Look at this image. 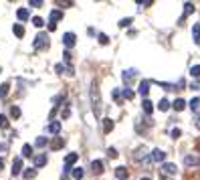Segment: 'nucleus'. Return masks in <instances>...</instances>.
<instances>
[{
  "label": "nucleus",
  "instance_id": "c03bdc74",
  "mask_svg": "<svg viewBox=\"0 0 200 180\" xmlns=\"http://www.w3.org/2000/svg\"><path fill=\"white\" fill-rule=\"evenodd\" d=\"M32 8H39V6H42V2H37V0H32V2H28Z\"/></svg>",
  "mask_w": 200,
  "mask_h": 180
},
{
  "label": "nucleus",
  "instance_id": "6ab92c4d",
  "mask_svg": "<svg viewBox=\"0 0 200 180\" xmlns=\"http://www.w3.org/2000/svg\"><path fill=\"white\" fill-rule=\"evenodd\" d=\"M63 18V10H51V22L57 24V20Z\"/></svg>",
  "mask_w": 200,
  "mask_h": 180
},
{
  "label": "nucleus",
  "instance_id": "f3484780",
  "mask_svg": "<svg viewBox=\"0 0 200 180\" xmlns=\"http://www.w3.org/2000/svg\"><path fill=\"white\" fill-rule=\"evenodd\" d=\"M172 108L176 109V111H182V109L186 108V101L182 99V97H178V99H176V101H174V103H172Z\"/></svg>",
  "mask_w": 200,
  "mask_h": 180
},
{
  "label": "nucleus",
  "instance_id": "c9c22d12",
  "mask_svg": "<svg viewBox=\"0 0 200 180\" xmlns=\"http://www.w3.org/2000/svg\"><path fill=\"white\" fill-rule=\"evenodd\" d=\"M190 73H192V77H200V65H194L190 69Z\"/></svg>",
  "mask_w": 200,
  "mask_h": 180
},
{
  "label": "nucleus",
  "instance_id": "473e14b6",
  "mask_svg": "<svg viewBox=\"0 0 200 180\" xmlns=\"http://www.w3.org/2000/svg\"><path fill=\"white\" fill-rule=\"evenodd\" d=\"M32 24H35V27H39V28H41L42 24H45V20H42L41 16H35V18H32Z\"/></svg>",
  "mask_w": 200,
  "mask_h": 180
},
{
  "label": "nucleus",
  "instance_id": "09e8293b",
  "mask_svg": "<svg viewBox=\"0 0 200 180\" xmlns=\"http://www.w3.org/2000/svg\"><path fill=\"white\" fill-rule=\"evenodd\" d=\"M2 166H4V160H2V158H0V170H2Z\"/></svg>",
  "mask_w": 200,
  "mask_h": 180
},
{
  "label": "nucleus",
  "instance_id": "9d476101",
  "mask_svg": "<svg viewBox=\"0 0 200 180\" xmlns=\"http://www.w3.org/2000/svg\"><path fill=\"white\" fill-rule=\"evenodd\" d=\"M166 158V154L162 152V150H152L150 156H148V160H154V162H162Z\"/></svg>",
  "mask_w": 200,
  "mask_h": 180
},
{
  "label": "nucleus",
  "instance_id": "f03ea898",
  "mask_svg": "<svg viewBox=\"0 0 200 180\" xmlns=\"http://www.w3.org/2000/svg\"><path fill=\"white\" fill-rule=\"evenodd\" d=\"M138 75H139V71H138V69H125V71L121 73V79H123V83L129 87V85L134 83L135 79H138Z\"/></svg>",
  "mask_w": 200,
  "mask_h": 180
},
{
  "label": "nucleus",
  "instance_id": "bb28decb",
  "mask_svg": "<svg viewBox=\"0 0 200 180\" xmlns=\"http://www.w3.org/2000/svg\"><path fill=\"white\" fill-rule=\"evenodd\" d=\"M16 16H18L20 20H27L28 18V10L27 8H18V10H16Z\"/></svg>",
  "mask_w": 200,
  "mask_h": 180
},
{
  "label": "nucleus",
  "instance_id": "4468645a",
  "mask_svg": "<svg viewBox=\"0 0 200 180\" xmlns=\"http://www.w3.org/2000/svg\"><path fill=\"white\" fill-rule=\"evenodd\" d=\"M45 164H46V154H39V156H35V168H42Z\"/></svg>",
  "mask_w": 200,
  "mask_h": 180
},
{
  "label": "nucleus",
  "instance_id": "f8f14e48",
  "mask_svg": "<svg viewBox=\"0 0 200 180\" xmlns=\"http://www.w3.org/2000/svg\"><path fill=\"white\" fill-rule=\"evenodd\" d=\"M142 108H144V113H146V115H152V113H154V103H152L150 99H144V101H142Z\"/></svg>",
  "mask_w": 200,
  "mask_h": 180
},
{
  "label": "nucleus",
  "instance_id": "f257e3e1",
  "mask_svg": "<svg viewBox=\"0 0 200 180\" xmlns=\"http://www.w3.org/2000/svg\"><path fill=\"white\" fill-rule=\"evenodd\" d=\"M89 95H91V108H93V113H95L97 118H101V95H99L97 81H93V83H91V91H89Z\"/></svg>",
  "mask_w": 200,
  "mask_h": 180
},
{
  "label": "nucleus",
  "instance_id": "a18cd8bd",
  "mask_svg": "<svg viewBox=\"0 0 200 180\" xmlns=\"http://www.w3.org/2000/svg\"><path fill=\"white\" fill-rule=\"evenodd\" d=\"M63 57H65V61H67V63L71 61V53H69V51H65V53H63Z\"/></svg>",
  "mask_w": 200,
  "mask_h": 180
},
{
  "label": "nucleus",
  "instance_id": "1a4fd4ad",
  "mask_svg": "<svg viewBox=\"0 0 200 180\" xmlns=\"http://www.w3.org/2000/svg\"><path fill=\"white\" fill-rule=\"evenodd\" d=\"M178 172V168H176V164H172V162H168V164H162V174H170V176H172V174H176Z\"/></svg>",
  "mask_w": 200,
  "mask_h": 180
},
{
  "label": "nucleus",
  "instance_id": "aec40b11",
  "mask_svg": "<svg viewBox=\"0 0 200 180\" xmlns=\"http://www.w3.org/2000/svg\"><path fill=\"white\" fill-rule=\"evenodd\" d=\"M194 12V4L192 2H184V14H182V18H186L188 14H192Z\"/></svg>",
  "mask_w": 200,
  "mask_h": 180
},
{
  "label": "nucleus",
  "instance_id": "49530a36",
  "mask_svg": "<svg viewBox=\"0 0 200 180\" xmlns=\"http://www.w3.org/2000/svg\"><path fill=\"white\" fill-rule=\"evenodd\" d=\"M190 89H194V91H196V89H200V85L196 83V81H194V83H192V85H190Z\"/></svg>",
  "mask_w": 200,
  "mask_h": 180
},
{
  "label": "nucleus",
  "instance_id": "72a5a7b5",
  "mask_svg": "<svg viewBox=\"0 0 200 180\" xmlns=\"http://www.w3.org/2000/svg\"><path fill=\"white\" fill-rule=\"evenodd\" d=\"M71 113V103H65V109H63V119H67Z\"/></svg>",
  "mask_w": 200,
  "mask_h": 180
},
{
  "label": "nucleus",
  "instance_id": "79ce46f5",
  "mask_svg": "<svg viewBox=\"0 0 200 180\" xmlns=\"http://www.w3.org/2000/svg\"><path fill=\"white\" fill-rule=\"evenodd\" d=\"M57 6H61V8H67V6H73V2H57Z\"/></svg>",
  "mask_w": 200,
  "mask_h": 180
},
{
  "label": "nucleus",
  "instance_id": "5701e85b",
  "mask_svg": "<svg viewBox=\"0 0 200 180\" xmlns=\"http://www.w3.org/2000/svg\"><path fill=\"white\" fill-rule=\"evenodd\" d=\"M49 132H51V134H59V132H61V123H59V122H51Z\"/></svg>",
  "mask_w": 200,
  "mask_h": 180
},
{
  "label": "nucleus",
  "instance_id": "ea45409f",
  "mask_svg": "<svg viewBox=\"0 0 200 180\" xmlns=\"http://www.w3.org/2000/svg\"><path fill=\"white\" fill-rule=\"evenodd\" d=\"M0 128H8V119H6V115H0Z\"/></svg>",
  "mask_w": 200,
  "mask_h": 180
},
{
  "label": "nucleus",
  "instance_id": "e433bc0d",
  "mask_svg": "<svg viewBox=\"0 0 200 180\" xmlns=\"http://www.w3.org/2000/svg\"><path fill=\"white\" fill-rule=\"evenodd\" d=\"M99 42H101V45H109V37L101 32V35H99Z\"/></svg>",
  "mask_w": 200,
  "mask_h": 180
},
{
  "label": "nucleus",
  "instance_id": "4c0bfd02",
  "mask_svg": "<svg viewBox=\"0 0 200 180\" xmlns=\"http://www.w3.org/2000/svg\"><path fill=\"white\" fill-rule=\"evenodd\" d=\"M10 115H12V118H20V109L16 108V105H14V108H10Z\"/></svg>",
  "mask_w": 200,
  "mask_h": 180
},
{
  "label": "nucleus",
  "instance_id": "a878e982",
  "mask_svg": "<svg viewBox=\"0 0 200 180\" xmlns=\"http://www.w3.org/2000/svg\"><path fill=\"white\" fill-rule=\"evenodd\" d=\"M8 91H10V83H2V85H0V97H6Z\"/></svg>",
  "mask_w": 200,
  "mask_h": 180
},
{
  "label": "nucleus",
  "instance_id": "423d86ee",
  "mask_svg": "<svg viewBox=\"0 0 200 180\" xmlns=\"http://www.w3.org/2000/svg\"><path fill=\"white\" fill-rule=\"evenodd\" d=\"M77 160H79V154H75V152H71L69 156L65 158V174L69 172V170H71V166H73V164H75V162H77Z\"/></svg>",
  "mask_w": 200,
  "mask_h": 180
},
{
  "label": "nucleus",
  "instance_id": "c756f323",
  "mask_svg": "<svg viewBox=\"0 0 200 180\" xmlns=\"http://www.w3.org/2000/svg\"><path fill=\"white\" fill-rule=\"evenodd\" d=\"M131 97H134V91H131L129 87H125L121 91V99H131Z\"/></svg>",
  "mask_w": 200,
  "mask_h": 180
},
{
  "label": "nucleus",
  "instance_id": "8fccbe9b",
  "mask_svg": "<svg viewBox=\"0 0 200 180\" xmlns=\"http://www.w3.org/2000/svg\"><path fill=\"white\" fill-rule=\"evenodd\" d=\"M142 180H150V178H142Z\"/></svg>",
  "mask_w": 200,
  "mask_h": 180
},
{
  "label": "nucleus",
  "instance_id": "cd10ccee",
  "mask_svg": "<svg viewBox=\"0 0 200 180\" xmlns=\"http://www.w3.org/2000/svg\"><path fill=\"white\" fill-rule=\"evenodd\" d=\"M22 156H24V158H31V156H32V146H28V144L22 146Z\"/></svg>",
  "mask_w": 200,
  "mask_h": 180
},
{
  "label": "nucleus",
  "instance_id": "58836bf2",
  "mask_svg": "<svg viewBox=\"0 0 200 180\" xmlns=\"http://www.w3.org/2000/svg\"><path fill=\"white\" fill-rule=\"evenodd\" d=\"M105 152H107V156H109V158H115V156H117V150H115V148H107Z\"/></svg>",
  "mask_w": 200,
  "mask_h": 180
},
{
  "label": "nucleus",
  "instance_id": "7c9ffc66",
  "mask_svg": "<svg viewBox=\"0 0 200 180\" xmlns=\"http://www.w3.org/2000/svg\"><path fill=\"white\" fill-rule=\"evenodd\" d=\"M83 174H85V170H83V168H73V178H75V180H79L81 176H83Z\"/></svg>",
  "mask_w": 200,
  "mask_h": 180
},
{
  "label": "nucleus",
  "instance_id": "2eb2a0df",
  "mask_svg": "<svg viewBox=\"0 0 200 180\" xmlns=\"http://www.w3.org/2000/svg\"><path fill=\"white\" fill-rule=\"evenodd\" d=\"M150 85H152V83H150V81H148V79H144L142 83H139V93H142L144 97H146L148 93H150Z\"/></svg>",
  "mask_w": 200,
  "mask_h": 180
},
{
  "label": "nucleus",
  "instance_id": "39448f33",
  "mask_svg": "<svg viewBox=\"0 0 200 180\" xmlns=\"http://www.w3.org/2000/svg\"><path fill=\"white\" fill-rule=\"evenodd\" d=\"M182 162H184V166H200V156L188 154V156H182Z\"/></svg>",
  "mask_w": 200,
  "mask_h": 180
},
{
  "label": "nucleus",
  "instance_id": "9b49d317",
  "mask_svg": "<svg viewBox=\"0 0 200 180\" xmlns=\"http://www.w3.org/2000/svg\"><path fill=\"white\" fill-rule=\"evenodd\" d=\"M101 130H103L105 134H109V132L113 130V119H109V118H103V122H101Z\"/></svg>",
  "mask_w": 200,
  "mask_h": 180
},
{
  "label": "nucleus",
  "instance_id": "a19ab883",
  "mask_svg": "<svg viewBox=\"0 0 200 180\" xmlns=\"http://www.w3.org/2000/svg\"><path fill=\"white\" fill-rule=\"evenodd\" d=\"M131 24V18H121L120 20V27H129Z\"/></svg>",
  "mask_w": 200,
  "mask_h": 180
},
{
  "label": "nucleus",
  "instance_id": "412c9836",
  "mask_svg": "<svg viewBox=\"0 0 200 180\" xmlns=\"http://www.w3.org/2000/svg\"><path fill=\"white\" fill-rule=\"evenodd\" d=\"M12 32H14L18 38H22L24 37V27L22 24H14V27H12Z\"/></svg>",
  "mask_w": 200,
  "mask_h": 180
},
{
  "label": "nucleus",
  "instance_id": "de8ad7c7",
  "mask_svg": "<svg viewBox=\"0 0 200 180\" xmlns=\"http://www.w3.org/2000/svg\"><path fill=\"white\" fill-rule=\"evenodd\" d=\"M196 128L200 130V118H196Z\"/></svg>",
  "mask_w": 200,
  "mask_h": 180
},
{
  "label": "nucleus",
  "instance_id": "393cba45",
  "mask_svg": "<svg viewBox=\"0 0 200 180\" xmlns=\"http://www.w3.org/2000/svg\"><path fill=\"white\" fill-rule=\"evenodd\" d=\"M170 108H172V103H170L168 99H162V101H160V105H158V109H160V111H168Z\"/></svg>",
  "mask_w": 200,
  "mask_h": 180
},
{
  "label": "nucleus",
  "instance_id": "c85d7f7f",
  "mask_svg": "<svg viewBox=\"0 0 200 180\" xmlns=\"http://www.w3.org/2000/svg\"><path fill=\"white\" fill-rule=\"evenodd\" d=\"M190 109H192V111H198L200 109V97H194V99L190 101Z\"/></svg>",
  "mask_w": 200,
  "mask_h": 180
},
{
  "label": "nucleus",
  "instance_id": "ddd939ff",
  "mask_svg": "<svg viewBox=\"0 0 200 180\" xmlns=\"http://www.w3.org/2000/svg\"><path fill=\"white\" fill-rule=\"evenodd\" d=\"M20 170H22V158H14V162H12V174H20Z\"/></svg>",
  "mask_w": 200,
  "mask_h": 180
},
{
  "label": "nucleus",
  "instance_id": "2f4dec72",
  "mask_svg": "<svg viewBox=\"0 0 200 180\" xmlns=\"http://www.w3.org/2000/svg\"><path fill=\"white\" fill-rule=\"evenodd\" d=\"M170 136H172V140H178V138H180V136H182V132L178 130V128H174V130L170 132Z\"/></svg>",
  "mask_w": 200,
  "mask_h": 180
},
{
  "label": "nucleus",
  "instance_id": "20e7f679",
  "mask_svg": "<svg viewBox=\"0 0 200 180\" xmlns=\"http://www.w3.org/2000/svg\"><path fill=\"white\" fill-rule=\"evenodd\" d=\"M146 156H150L146 146H139V148H135V152H134V160H135V162H142Z\"/></svg>",
  "mask_w": 200,
  "mask_h": 180
},
{
  "label": "nucleus",
  "instance_id": "4be33fe9",
  "mask_svg": "<svg viewBox=\"0 0 200 180\" xmlns=\"http://www.w3.org/2000/svg\"><path fill=\"white\" fill-rule=\"evenodd\" d=\"M63 144H65V140H63V138H55L53 142H51V148H53V150H59V148H63Z\"/></svg>",
  "mask_w": 200,
  "mask_h": 180
},
{
  "label": "nucleus",
  "instance_id": "6e6552de",
  "mask_svg": "<svg viewBox=\"0 0 200 180\" xmlns=\"http://www.w3.org/2000/svg\"><path fill=\"white\" fill-rule=\"evenodd\" d=\"M103 170H105L103 160H93V162H91V172H93V174H101Z\"/></svg>",
  "mask_w": 200,
  "mask_h": 180
},
{
  "label": "nucleus",
  "instance_id": "7ed1b4c3",
  "mask_svg": "<svg viewBox=\"0 0 200 180\" xmlns=\"http://www.w3.org/2000/svg\"><path fill=\"white\" fill-rule=\"evenodd\" d=\"M35 49H39V51L49 49V35L46 32H41V35L35 37Z\"/></svg>",
  "mask_w": 200,
  "mask_h": 180
},
{
  "label": "nucleus",
  "instance_id": "b1692460",
  "mask_svg": "<svg viewBox=\"0 0 200 180\" xmlns=\"http://www.w3.org/2000/svg\"><path fill=\"white\" fill-rule=\"evenodd\" d=\"M22 176L27 178V180L35 178V176H37V168H27V170H24V174H22Z\"/></svg>",
  "mask_w": 200,
  "mask_h": 180
},
{
  "label": "nucleus",
  "instance_id": "f704fd0d",
  "mask_svg": "<svg viewBox=\"0 0 200 180\" xmlns=\"http://www.w3.org/2000/svg\"><path fill=\"white\" fill-rule=\"evenodd\" d=\"M37 148H42V146H46V138H42V136H41V138H37Z\"/></svg>",
  "mask_w": 200,
  "mask_h": 180
},
{
  "label": "nucleus",
  "instance_id": "dca6fc26",
  "mask_svg": "<svg viewBox=\"0 0 200 180\" xmlns=\"http://www.w3.org/2000/svg\"><path fill=\"white\" fill-rule=\"evenodd\" d=\"M115 176H117V180H125V176H127L125 166H117V168H115Z\"/></svg>",
  "mask_w": 200,
  "mask_h": 180
},
{
  "label": "nucleus",
  "instance_id": "37998d69",
  "mask_svg": "<svg viewBox=\"0 0 200 180\" xmlns=\"http://www.w3.org/2000/svg\"><path fill=\"white\" fill-rule=\"evenodd\" d=\"M55 71H57V73H63V71H65V67L59 63V65H55ZM65 73H67V71H65Z\"/></svg>",
  "mask_w": 200,
  "mask_h": 180
},
{
  "label": "nucleus",
  "instance_id": "0eeeda50",
  "mask_svg": "<svg viewBox=\"0 0 200 180\" xmlns=\"http://www.w3.org/2000/svg\"><path fill=\"white\" fill-rule=\"evenodd\" d=\"M63 42H65V47L67 49H73L75 47V42H77V37H75V32H65V37H63Z\"/></svg>",
  "mask_w": 200,
  "mask_h": 180
},
{
  "label": "nucleus",
  "instance_id": "a211bd4d",
  "mask_svg": "<svg viewBox=\"0 0 200 180\" xmlns=\"http://www.w3.org/2000/svg\"><path fill=\"white\" fill-rule=\"evenodd\" d=\"M192 38H194V42H200V22H196L192 27Z\"/></svg>",
  "mask_w": 200,
  "mask_h": 180
}]
</instances>
